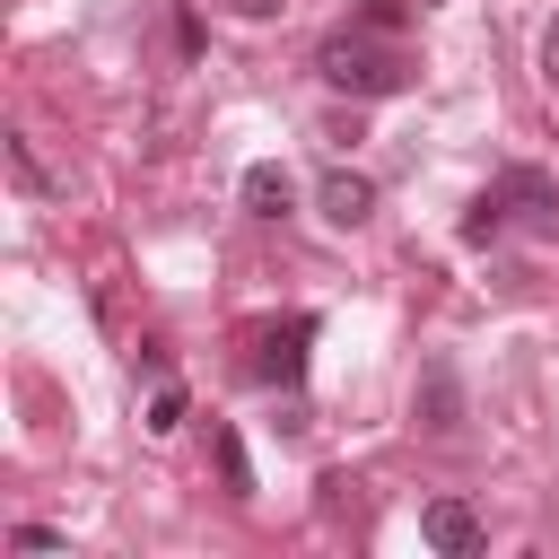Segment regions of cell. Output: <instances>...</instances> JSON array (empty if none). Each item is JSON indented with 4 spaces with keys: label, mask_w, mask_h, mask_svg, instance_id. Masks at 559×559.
Wrapping results in <instances>:
<instances>
[{
    "label": "cell",
    "mask_w": 559,
    "mask_h": 559,
    "mask_svg": "<svg viewBox=\"0 0 559 559\" xmlns=\"http://www.w3.org/2000/svg\"><path fill=\"white\" fill-rule=\"evenodd\" d=\"M314 70H323V87H341V96H402V87H411V52H402V44H376L367 26H358V35H332V44L314 52Z\"/></svg>",
    "instance_id": "obj_1"
},
{
    "label": "cell",
    "mask_w": 559,
    "mask_h": 559,
    "mask_svg": "<svg viewBox=\"0 0 559 559\" xmlns=\"http://www.w3.org/2000/svg\"><path fill=\"white\" fill-rule=\"evenodd\" d=\"M489 201H498V227H515V236H533V245L559 236V183H550L542 166H507V175L489 183Z\"/></svg>",
    "instance_id": "obj_2"
},
{
    "label": "cell",
    "mask_w": 559,
    "mask_h": 559,
    "mask_svg": "<svg viewBox=\"0 0 559 559\" xmlns=\"http://www.w3.org/2000/svg\"><path fill=\"white\" fill-rule=\"evenodd\" d=\"M306 341H314V314L271 323V332L253 341V376H262V384H297V376H306Z\"/></svg>",
    "instance_id": "obj_3"
},
{
    "label": "cell",
    "mask_w": 559,
    "mask_h": 559,
    "mask_svg": "<svg viewBox=\"0 0 559 559\" xmlns=\"http://www.w3.org/2000/svg\"><path fill=\"white\" fill-rule=\"evenodd\" d=\"M419 542H428V550H445V559H472L489 533H480V515H472L463 498H428V507H419Z\"/></svg>",
    "instance_id": "obj_4"
},
{
    "label": "cell",
    "mask_w": 559,
    "mask_h": 559,
    "mask_svg": "<svg viewBox=\"0 0 559 559\" xmlns=\"http://www.w3.org/2000/svg\"><path fill=\"white\" fill-rule=\"evenodd\" d=\"M236 192H245V210H253V218H288V201H297V183H288V166H280V157L245 166V183H236Z\"/></svg>",
    "instance_id": "obj_5"
},
{
    "label": "cell",
    "mask_w": 559,
    "mask_h": 559,
    "mask_svg": "<svg viewBox=\"0 0 559 559\" xmlns=\"http://www.w3.org/2000/svg\"><path fill=\"white\" fill-rule=\"evenodd\" d=\"M314 201H323V218H332V227H358V218L376 210V183H367V175H349V166H332Z\"/></svg>",
    "instance_id": "obj_6"
},
{
    "label": "cell",
    "mask_w": 559,
    "mask_h": 559,
    "mask_svg": "<svg viewBox=\"0 0 559 559\" xmlns=\"http://www.w3.org/2000/svg\"><path fill=\"white\" fill-rule=\"evenodd\" d=\"M9 175H17L26 192H52V175H44V157H35L26 140H9Z\"/></svg>",
    "instance_id": "obj_7"
},
{
    "label": "cell",
    "mask_w": 559,
    "mask_h": 559,
    "mask_svg": "<svg viewBox=\"0 0 559 559\" xmlns=\"http://www.w3.org/2000/svg\"><path fill=\"white\" fill-rule=\"evenodd\" d=\"M218 472H227V489H236V498H253V472H245V445H236L227 428H218Z\"/></svg>",
    "instance_id": "obj_8"
},
{
    "label": "cell",
    "mask_w": 559,
    "mask_h": 559,
    "mask_svg": "<svg viewBox=\"0 0 559 559\" xmlns=\"http://www.w3.org/2000/svg\"><path fill=\"white\" fill-rule=\"evenodd\" d=\"M402 17H411V0H358V26H367V35H393Z\"/></svg>",
    "instance_id": "obj_9"
},
{
    "label": "cell",
    "mask_w": 559,
    "mask_h": 559,
    "mask_svg": "<svg viewBox=\"0 0 559 559\" xmlns=\"http://www.w3.org/2000/svg\"><path fill=\"white\" fill-rule=\"evenodd\" d=\"M428 428H454V376L445 367L428 376Z\"/></svg>",
    "instance_id": "obj_10"
},
{
    "label": "cell",
    "mask_w": 559,
    "mask_h": 559,
    "mask_svg": "<svg viewBox=\"0 0 559 559\" xmlns=\"http://www.w3.org/2000/svg\"><path fill=\"white\" fill-rule=\"evenodd\" d=\"M148 428H157V437H166V428H183V393H175V384H157V402H148Z\"/></svg>",
    "instance_id": "obj_11"
},
{
    "label": "cell",
    "mask_w": 559,
    "mask_h": 559,
    "mask_svg": "<svg viewBox=\"0 0 559 559\" xmlns=\"http://www.w3.org/2000/svg\"><path fill=\"white\" fill-rule=\"evenodd\" d=\"M9 542H17V550H61V533H52V524H17Z\"/></svg>",
    "instance_id": "obj_12"
},
{
    "label": "cell",
    "mask_w": 559,
    "mask_h": 559,
    "mask_svg": "<svg viewBox=\"0 0 559 559\" xmlns=\"http://www.w3.org/2000/svg\"><path fill=\"white\" fill-rule=\"evenodd\" d=\"M542 79H550V87H559V17H550V26H542Z\"/></svg>",
    "instance_id": "obj_13"
},
{
    "label": "cell",
    "mask_w": 559,
    "mask_h": 559,
    "mask_svg": "<svg viewBox=\"0 0 559 559\" xmlns=\"http://www.w3.org/2000/svg\"><path fill=\"white\" fill-rule=\"evenodd\" d=\"M227 9H236V17H271L280 0H227Z\"/></svg>",
    "instance_id": "obj_14"
}]
</instances>
